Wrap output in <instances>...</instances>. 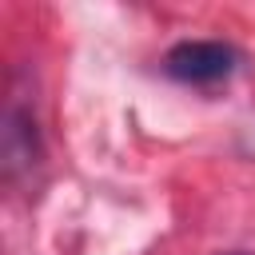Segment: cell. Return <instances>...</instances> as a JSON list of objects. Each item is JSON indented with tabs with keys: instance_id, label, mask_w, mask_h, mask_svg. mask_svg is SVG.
I'll use <instances>...</instances> for the list:
<instances>
[{
	"instance_id": "obj_1",
	"label": "cell",
	"mask_w": 255,
	"mask_h": 255,
	"mask_svg": "<svg viewBox=\"0 0 255 255\" xmlns=\"http://www.w3.org/2000/svg\"><path fill=\"white\" fill-rule=\"evenodd\" d=\"M235 48L223 40H183L163 56V72L179 84H219L235 72Z\"/></svg>"
},
{
	"instance_id": "obj_2",
	"label": "cell",
	"mask_w": 255,
	"mask_h": 255,
	"mask_svg": "<svg viewBox=\"0 0 255 255\" xmlns=\"http://www.w3.org/2000/svg\"><path fill=\"white\" fill-rule=\"evenodd\" d=\"M40 163V135H36V120L24 108H8L4 116V171L16 183L20 175H32V167Z\"/></svg>"
},
{
	"instance_id": "obj_3",
	"label": "cell",
	"mask_w": 255,
	"mask_h": 255,
	"mask_svg": "<svg viewBox=\"0 0 255 255\" xmlns=\"http://www.w3.org/2000/svg\"><path fill=\"white\" fill-rule=\"evenodd\" d=\"M227 255H247V251H227Z\"/></svg>"
}]
</instances>
